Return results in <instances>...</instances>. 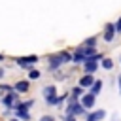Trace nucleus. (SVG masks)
<instances>
[{"instance_id":"4468645a","label":"nucleus","mask_w":121,"mask_h":121,"mask_svg":"<svg viewBox=\"0 0 121 121\" xmlns=\"http://www.w3.org/2000/svg\"><path fill=\"white\" fill-rule=\"evenodd\" d=\"M17 115H19V117H23L25 121H28V119H30V115H28V112H25V110H17Z\"/></svg>"},{"instance_id":"9d476101","label":"nucleus","mask_w":121,"mask_h":121,"mask_svg":"<svg viewBox=\"0 0 121 121\" xmlns=\"http://www.w3.org/2000/svg\"><path fill=\"white\" fill-rule=\"evenodd\" d=\"M113 30H115V25H108V26H106V32H104L106 42H110V40L113 38Z\"/></svg>"},{"instance_id":"dca6fc26","label":"nucleus","mask_w":121,"mask_h":121,"mask_svg":"<svg viewBox=\"0 0 121 121\" xmlns=\"http://www.w3.org/2000/svg\"><path fill=\"white\" fill-rule=\"evenodd\" d=\"M102 66H104V68H106V70H110V68H112V66H113V62H112V60H110V59H106V60H102Z\"/></svg>"},{"instance_id":"f8f14e48","label":"nucleus","mask_w":121,"mask_h":121,"mask_svg":"<svg viewBox=\"0 0 121 121\" xmlns=\"http://www.w3.org/2000/svg\"><path fill=\"white\" fill-rule=\"evenodd\" d=\"M102 89V81H93V89H91V95H98Z\"/></svg>"},{"instance_id":"423d86ee","label":"nucleus","mask_w":121,"mask_h":121,"mask_svg":"<svg viewBox=\"0 0 121 121\" xmlns=\"http://www.w3.org/2000/svg\"><path fill=\"white\" fill-rule=\"evenodd\" d=\"M100 55H93V57H89L87 60H85V70L89 72V74H93L95 70H96V59H98Z\"/></svg>"},{"instance_id":"6e6552de","label":"nucleus","mask_w":121,"mask_h":121,"mask_svg":"<svg viewBox=\"0 0 121 121\" xmlns=\"http://www.w3.org/2000/svg\"><path fill=\"white\" fill-rule=\"evenodd\" d=\"M13 91H17V93H26V91H28V81H17V83L13 85Z\"/></svg>"},{"instance_id":"a211bd4d","label":"nucleus","mask_w":121,"mask_h":121,"mask_svg":"<svg viewBox=\"0 0 121 121\" xmlns=\"http://www.w3.org/2000/svg\"><path fill=\"white\" fill-rule=\"evenodd\" d=\"M40 121H53V117H49V115H43Z\"/></svg>"},{"instance_id":"aec40b11","label":"nucleus","mask_w":121,"mask_h":121,"mask_svg":"<svg viewBox=\"0 0 121 121\" xmlns=\"http://www.w3.org/2000/svg\"><path fill=\"white\" fill-rule=\"evenodd\" d=\"M66 121H76V117L74 115H66Z\"/></svg>"},{"instance_id":"4be33fe9","label":"nucleus","mask_w":121,"mask_h":121,"mask_svg":"<svg viewBox=\"0 0 121 121\" xmlns=\"http://www.w3.org/2000/svg\"><path fill=\"white\" fill-rule=\"evenodd\" d=\"M0 60H4V55H0Z\"/></svg>"},{"instance_id":"f3484780","label":"nucleus","mask_w":121,"mask_h":121,"mask_svg":"<svg viewBox=\"0 0 121 121\" xmlns=\"http://www.w3.org/2000/svg\"><path fill=\"white\" fill-rule=\"evenodd\" d=\"M0 89H2L4 93H9V91H13V85H6V83H4V85H0Z\"/></svg>"},{"instance_id":"9b49d317","label":"nucleus","mask_w":121,"mask_h":121,"mask_svg":"<svg viewBox=\"0 0 121 121\" xmlns=\"http://www.w3.org/2000/svg\"><path fill=\"white\" fill-rule=\"evenodd\" d=\"M93 81H95L93 76H83V78L79 79V85H81V87H89V85H93Z\"/></svg>"},{"instance_id":"0eeeda50","label":"nucleus","mask_w":121,"mask_h":121,"mask_svg":"<svg viewBox=\"0 0 121 121\" xmlns=\"http://www.w3.org/2000/svg\"><path fill=\"white\" fill-rule=\"evenodd\" d=\"M81 106L83 108H93L95 106V95H85L81 98Z\"/></svg>"},{"instance_id":"39448f33","label":"nucleus","mask_w":121,"mask_h":121,"mask_svg":"<svg viewBox=\"0 0 121 121\" xmlns=\"http://www.w3.org/2000/svg\"><path fill=\"white\" fill-rule=\"evenodd\" d=\"M83 110H85V108H83L79 102H70V106L66 108V115H74V117H76V115L83 113Z\"/></svg>"},{"instance_id":"f03ea898","label":"nucleus","mask_w":121,"mask_h":121,"mask_svg":"<svg viewBox=\"0 0 121 121\" xmlns=\"http://www.w3.org/2000/svg\"><path fill=\"white\" fill-rule=\"evenodd\" d=\"M43 98H45V102L49 104V106H55V104H59L62 98H57V91H55V87H43Z\"/></svg>"},{"instance_id":"20e7f679","label":"nucleus","mask_w":121,"mask_h":121,"mask_svg":"<svg viewBox=\"0 0 121 121\" xmlns=\"http://www.w3.org/2000/svg\"><path fill=\"white\" fill-rule=\"evenodd\" d=\"M36 62H38V57H36V55H28V57H19V59H17V64H19L21 68H26V70H30Z\"/></svg>"},{"instance_id":"f257e3e1","label":"nucleus","mask_w":121,"mask_h":121,"mask_svg":"<svg viewBox=\"0 0 121 121\" xmlns=\"http://www.w3.org/2000/svg\"><path fill=\"white\" fill-rule=\"evenodd\" d=\"M66 60H72V55L66 53V51H60V53L49 57V70H57V68H59L62 62H66Z\"/></svg>"},{"instance_id":"ddd939ff","label":"nucleus","mask_w":121,"mask_h":121,"mask_svg":"<svg viewBox=\"0 0 121 121\" xmlns=\"http://www.w3.org/2000/svg\"><path fill=\"white\" fill-rule=\"evenodd\" d=\"M81 93H83V91H81V87H76V89H72V96H70V100H72V102H76V98H78Z\"/></svg>"},{"instance_id":"6ab92c4d","label":"nucleus","mask_w":121,"mask_h":121,"mask_svg":"<svg viewBox=\"0 0 121 121\" xmlns=\"http://www.w3.org/2000/svg\"><path fill=\"white\" fill-rule=\"evenodd\" d=\"M115 30H117V32H121V19L117 21V25H115Z\"/></svg>"},{"instance_id":"5701e85b","label":"nucleus","mask_w":121,"mask_h":121,"mask_svg":"<svg viewBox=\"0 0 121 121\" xmlns=\"http://www.w3.org/2000/svg\"><path fill=\"white\" fill-rule=\"evenodd\" d=\"M119 89H121V78H119Z\"/></svg>"},{"instance_id":"1a4fd4ad","label":"nucleus","mask_w":121,"mask_h":121,"mask_svg":"<svg viewBox=\"0 0 121 121\" xmlns=\"http://www.w3.org/2000/svg\"><path fill=\"white\" fill-rule=\"evenodd\" d=\"M104 115H106V112H104V110H98V112H93V113H89L87 121H98V119H102Z\"/></svg>"},{"instance_id":"7ed1b4c3","label":"nucleus","mask_w":121,"mask_h":121,"mask_svg":"<svg viewBox=\"0 0 121 121\" xmlns=\"http://www.w3.org/2000/svg\"><path fill=\"white\" fill-rule=\"evenodd\" d=\"M17 104H19V95H17V91H9V93L6 95V98H4V106L9 108V110H15Z\"/></svg>"},{"instance_id":"2eb2a0df","label":"nucleus","mask_w":121,"mask_h":121,"mask_svg":"<svg viewBox=\"0 0 121 121\" xmlns=\"http://www.w3.org/2000/svg\"><path fill=\"white\" fill-rule=\"evenodd\" d=\"M38 78H40V72H38V70H30L28 79H38Z\"/></svg>"},{"instance_id":"412c9836","label":"nucleus","mask_w":121,"mask_h":121,"mask_svg":"<svg viewBox=\"0 0 121 121\" xmlns=\"http://www.w3.org/2000/svg\"><path fill=\"white\" fill-rule=\"evenodd\" d=\"M2 76H4V68H0V78H2Z\"/></svg>"},{"instance_id":"b1692460","label":"nucleus","mask_w":121,"mask_h":121,"mask_svg":"<svg viewBox=\"0 0 121 121\" xmlns=\"http://www.w3.org/2000/svg\"><path fill=\"white\" fill-rule=\"evenodd\" d=\"M9 121H19V119H9Z\"/></svg>"}]
</instances>
